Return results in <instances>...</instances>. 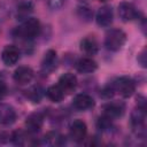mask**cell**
Masks as SVG:
<instances>
[{"instance_id": "6da1fadb", "label": "cell", "mask_w": 147, "mask_h": 147, "mask_svg": "<svg viewBox=\"0 0 147 147\" xmlns=\"http://www.w3.org/2000/svg\"><path fill=\"white\" fill-rule=\"evenodd\" d=\"M41 32V24L38 18L29 17L24 21H22L21 25L17 26L14 31L15 37H17L21 40L30 41L34 38H37Z\"/></svg>"}, {"instance_id": "7a4b0ae2", "label": "cell", "mask_w": 147, "mask_h": 147, "mask_svg": "<svg viewBox=\"0 0 147 147\" xmlns=\"http://www.w3.org/2000/svg\"><path fill=\"white\" fill-rule=\"evenodd\" d=\"M130 124L137 138H140V139L146 138V107L137 106L132 110Z\"/></svg>"}, {"instance_id": "3957f363", "label": "cell", "mask_w": 147, "mask_h": 147, "mask_svg": "<svg viewBox=\"0 0 147 147\" xmlns=\"http://www.w3.org/2000/svg\"><path fill=\"white\" fill-rule=\"evenodd\" d=\"M126 41V33L121 29H109L105 36V46L110 52L119 51Z\"/></svg>"}, {"instance_id": "277c9868", "label": "cell", "mask_w": 147, "mask_h": 147, "mask_svg": "<svg viewBox=\"0 0 147 147\" xmlns=\"http://www.w3.org/2000/svg\"><path fill=\"white\" fill-rule=\"evenodd\" d=\"M115 93L122 98H130L136 92V82L127 76H121L113 80Z\"/></svg>"}, {"instance_id": "5b68a950", "label": "cell", "mask_w": 147, "mask_h": 147, "mask_svg": "<svg viewBox=\"0 0 147 147\" xmlns=\"http://www.w3.org/2000/svg\"><path fill=\"white\" fill-rule=\"evenodd\" d=\"M118 15L123 22L136 21L142 16L136 6L127 1H123L118 5Z\"/></svg>"}, {"instance_id": "8992f818", "label": "cell", "mask_w": 147, "mask_h": 147, "mask_svg": "<svg viewBox=\"0 0 147 147\" xmlns=\"http://www.w3.org/2000/svg\"><path fill=\"white\" fill-rule=\"evenodd\" d=\"M69 134H70V138L76 142L84 141L87 134L86 123L82 119H75L69 126Z\"/></svg>"}, {"instance_id": "52a82bcc", "label": "cell", "mask_w": 147, "mask_h": 147, "mask_svg": "<svg viewBox=\"0 0 147 147\" xmlns=\"http://www.w3.org/2000/svg\"><path fill=\"white\" fill-rule=\"evenodd\" d=\"M20 57H21V51L18 47L14 45L6 46L1 52V61L7 67L15 65L20 61Z\"/></svg>"}, {"instance_id": "ba28073f", "label": "cell", "mask_w": 147, "mask_h": 147, "mask_svg": "<svg viewBox=\"0 0 147 147\" xmlns=\"http://www.w3.org/2000/svg\"><path fill=\"white\" fill-rule=\"evenodd\" d=\"M59 64V59H57V53L54 49H48L41 61V72L44 75H49L52 74Z\"/></svg>"}, {"instance_id": "9c48e42d", "label": "cell", "mask_w": 147, "mask_h": 147, "mask_svg": "<svg viewBox=\"0 0 147 147\" xmlns=\"http://www.w3.org/2000/svg\"><path fill=\"white\" fill-rule=\"evenodd\" d=\"M102 114L111 119L122 117L125 113V103L122 101H110L103 106Z\"/></svg>"}, {"instance_id": "30bf717a", "label": "cell", "mask_w": 147, "mask_h": 147, "mask_svg": "<svg viewBox=\"0 0 147 147\" xmlns=\"http://www.w3.org/2000/svg\"><path fill=\"white\" fill-rule=\"evenodd\" d=\"M113 20H114V13L110 6L105 5L98 9L95 14V21L99 26L107 28L113 23Z\"/></svg>"}, {"instance_id": "8fae6325", "label": "cell", "mask_w": 147, "mask_h": 147, "mask_svg": "<svg viewBox=\"0 0 147 147\" xmlns=\"http://www.w3.org/2000/svg\"><path fill=\"white\" fill-rule=\"evenodd\" d=\"M94 105H95L94 99L87 93H79V94L75 95V98L72 100L74 108L79 111H85V110L92 109L94 107Z\"/></svg>"}, {"instance_id": "7c38bea8", "label": "cell", "mask_w": 147, "mask_h": 147, "mask_svg": "<svg viewBox=\"0 0 147 147\" xmlns=\"http://www.w3.org/2000/svg\"><path fill=\"white\" fill-rule=\"evenodd\" d=\"M44 115L41 113H32L30 114L26 119H25V127H26V131H29L30 133L34 134L37 132H39L44 125Z\"/></svg>"}, {"instance_id": "4fadbf2b", "label": "cell", "mask_w": 147, "mask_h": 147, "mask_svg": "<svg viewBox=\"0 0 147 147\" xmlns=\"http://www.w3.org/2000/svg\"><path fill=\"white\" fill-rule=\"evenodd\" d=\"M33 76H34V72H33V70L30 67L20 65L18 68L15 69L14 75H13V78H14V80L17 84L25 85V84H29L32 80Z\"/></svg>"}, {"instance_id": "5bb4252c", "label": "cell", "mask_w": 147, "mask_h": 147, "mask_svg": "<svg viewBox=\"0 0 147 147\" xmlns=\"http://www.w3.org/2000/svg\"><path fill=\"white\" fill-rule=\"evenodd\" d=\"M75 68L80 74H92L98 69V63L91 56H84L76 61Z\"/></svg>"}, {"instance_id": "9a60e30c", "label": "cell", "mask_w": 147, "mask_h": 147, "mask_svg": "<svg viewBox=\"0 0 147 147\" xmlns=\"http://www.w3.org/2000/svg\"><path fill=\"white\" fill-rule=\"evenodd\" d=\"M57 84L60 85V87L67 94V93H71V92H74L76 90L77 84H78V80H77L76 75H74L71 72H65V74H63L59 78Z\"/></svg>"}, {"instance_id": "2e32d148", "label": "cell", "mask_w": 147, "mask_h": 147, "mask_svg": "<svg viewBox=\"0 0 147 147\" xmlns=\"http://www.w3.org/2000/svg\"><path fill=\"white\" fill-rule=\"evenodd\" d=\"M16 121V110L8 103H0V124L10 125Z\"/></svg>"}, {"instance_id": "e0dca14e", "label": "cell", "mask_w": 147, "mask_h": 147, "mask_svg": "<svg viewBox=\"0 0 147 147\" xmlns=\"http://www.w3.org/2000/svg\"><path fill=\"white\" fill-rule=\"evenodd\" d=\"M80 49L88 56H93L99 51V42L94 36H86L80 40Z\"/></svg>"}, {"instance_id": "ac0fdd59", "label": "cell", "mask_w": 147, "mask_h": 147, "mask_svg": "<svg viewBox=\"0 0 147 147\" xmlns=\"http://www.w3.org/2000/svg\"><path fill=\"white\" fill-rule=\"evenodd\" d=\"M42 142L47 146H62L65 144V137L56 131H49L44 136Z\"/></svg>"}, {"instance_id": "d6986e66", "label": "cell", "mask_w": 147, "mask_h": 147, "mask_svg": "<svg viewBox=\"0 0 147 147\" xmlns=\"http://www.w3.org/2000/svg\"><path fill=\"white\" fill-rule=\"evenodd\" d=\"M45 93H46V96H47L52 102H55V103L61 102V101L64 99V96H65L64 91L60 87L59 84H56V85H51V86L46 90Z\"/></svg>"}, {"instance_id": "ffe728a7", "label": "cell", "mask_w": 147, "mask_h": 147, "mask_svg": "<svg viewBox=\"0 0 147 147\" xmlns=\"http://www.w3.org/2000/svg\"><path fill=\"white\" fill-rule=\"evenodd\" d=\"M32 11H33V5L30 1L21 2L17 6V9H16V17L20 21H24V20L30 17Z\"/></svg>"}, {"instance_id": "44dd1931", "label": "cell", "mask_w": 147, "mask_h": 147, "mask_svg": "<svg viewBox=\"0 0 147 147\" xmlns=\"http://www.w3.org/2000/svg\"><path fill=\"white\" fill-rule=\"evenodd\" d=\"M113 122H114V119H111V118H109V117H107L106 115L102 114L96 121V127L101 131H108V130L111 129Z\"/></svg>"}, {"instance_id": "7402d4cb", "label": "cell", "mask_w": 147, "mask_h": 147, "mask_svg": "<svg viewBox=\"0 0 147 147\" xmlns=\"http://www.w3.org/2000/svg\"><path fill=\"white\" fill-rule=\"evenodd\" d=\"M42 92H44V91L40 88V86H33V87H31V88L29 90L28 96H29V99H30L31 101H33V102H39L40 99H41V96H42Z\"/></svg>"}, {"instance_id": "603a6c76", "label": "cell", "mask_w": 147, "mask_h": 147, "mask_svg": "<svg viewBox=\"0 0 147 147\" xmlns=\"http://www.w3.org/2000/svg\"><path fill=\"white\" fill-rule=\"evenodd\" d=\"M115 94H116V93H115V88H114L113 82H110V83H108L107 85H105L103 88L101 90V93H100V95H101L103 99H106V100L111 99Z\"/></svg>"}, {"instance_id": "cb8c5ba5", "label": "cell", "mask_w": 147, "mask_h": 147, "mask_svg": "<svg viewBox=\"0 0 147 147\" xmlns=\"http://www.w3.org/2000/svg\"><path fill=\"white\" fill-rule=\"evenodd\" d=\"M78 15L80 18H83L85 21H90L93 16V11L91 10V8L83 6V7H78Z\"/></svg>"}, {"instance_id": "d4e9b609", "label": "cell", "mask_w": 147, "mask_h": 147, "mask_svg": "<svg viewBox=\"0 0 147 147\" xmlns=\"http://www.w3.org/2000/svg\"><path fill=\"white\" fill-rule=\"evenodd\" d=\"M67 0H47V3H48V7L53 10H57V9H61L64 5H65Z\"/></svg>"}, {"instance_id": "484cf974", "label": "cell", "mask_w": 147, "mask_h": 147, "mask_svg": "<svg viewBox=\"0 0 147 147\" xmlns=\"http://www.w3.org/2000/svg\"><path fill=\"white\" fill-rule=\"evenodd\" d=\"M137 61H138V63H139L142 68H146V63H147V61H146V48H142V49L140 51V53L138 54Z\"/></svg>"}, {"instance_id": "4316f807", "label": "cell", "mask_w": 147, "mask_h": 147, "mask_svg": "<svg viewBox=\"0 0 147 147\" xmlns=\"http://www.w3.org/2000/svg\"><path fill=\"white\" fill-rule=\"evenodd\" d=\"M6 94H7V86L2 80H0V99L3 98Z\"/></svg>"}, {"instance_id": "83f0119b", "label": "cell", "mask_w": 147, "mask_h": 147, "mask_svg": "<svg viewBox=\"0 0 147 147\" xmlns=\"http://www.w3.org/2000/svg\"><path fill=\"white\" fill-rule=\"evenodd\" d=\"M100 1H107V0H100Z\"/></svg>"}]
</instances>
